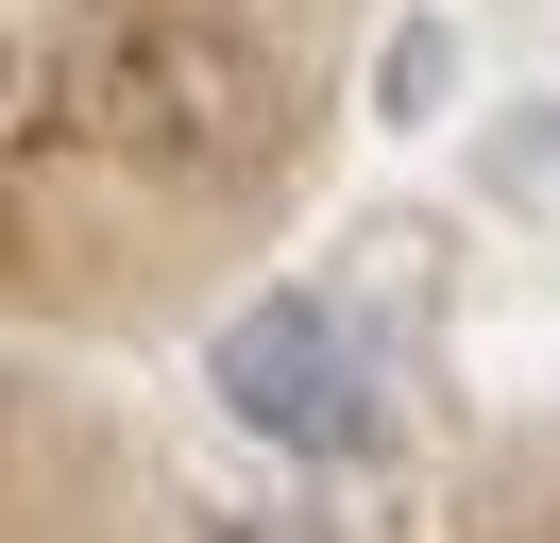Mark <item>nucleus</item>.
<instances>
[{
    "label": "nucleus",
    "instance_id": "1",
    "mask_svg": "<svg viewBox=\"0 0 560 543\" xmlns=\"http://www.w3.org/2000/svg\"><path fill=\"white\" fill-rule=\"evenodd\" d=\"M205 391L238 407L255 441H289V459H357L390 373H374V339H357V305H340V289H255V305H221Z\"/></svg>",
    "mask_w": 560,
    "mask_h": 543
},
{
    "label": "nucleus",
    "instance_id": "2",
    "mask_svg": "<svg viewBox=\"0 0 560 543\" xmlns=\"http://www.w3.org/2000/svg\"><path fill=\"white\" fill-rule=\"evenodd\" d=\"M238 119H255V68L221 51V34H137V51L103 68V136L153 153V170H221Z\"/></svg>",
    "mask_w": 560,
    "mask_h": 543
},
{
    "label": "nucleus",
    "instance_id": "3",
    "mask_svg": "<svg viewBox=\"0 0 560 543\" xmlns=\"http://www.w3.org/2000/svg\"><path fill=\"white\" fill-rule=\"evenodd\" d=\"M374 85H390V119H408V102H442V85H458V34H390Z\"/></svg>",
    "mask_w": 560,
    "mask_h": 543
},
{
    "label": "nucleus",
    "instance_id": "4",
    "mask_svg": "<svg viewBox=\"0 0 560 543\" xmlns=\"http://www.w3.org/2000/svg\"><path fill=\"white\" fill-rule=\"evenodd\" d=\"M18 85H35V51H18V18H0V119H18Z\"/></svg>",
    "mask_w": 560,
    "mask_h": 543
}]
</instances>
